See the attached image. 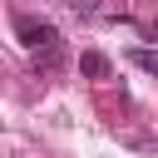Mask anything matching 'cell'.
<instances>
[{
    "instance_id": "obj_1",
    "label": "cell",
    "mask_w": 158,
    "mask_h": 158,
    "mask_svg": "<svg viewBox=\"0 0 158 158\" xmlns=\"http://www.w3.org/2000/svg\"><path fill=\"white\" fill-rule=\"evenodd\" d=\"M15 30H20V44H25V49H35V54H44V49H59V30H54L49 20L20 15V20H15Z\"/></svg>"
},
{
    "instance_id": "obj_2",
    "label": "cell",
    "mask_w": 158,
    "mask_h": 158,
    "mask_svg": "<svg viewBox=\"0 0 158 158\" xmlns=\"http://www.w3.org/2000/svg\"><path fill=\"white\" fill-rule=\"evenodd\" d=\"M79 74H84V79H109V59H104L99 49H84V54H79Z\"/></svg>"
},
{
    "instance_id": "obj_3",
    "label": "cell",
    "mask_w": 158,
    "mask_h": 158,
    "mask_svg": "<svg viewBox=\"0 0 158 158\" xmlns=\"http://www.w3.org/2000/svg\"><path fill=\"white\" fill-rule=\"evenodd\" d=\"M128 59H133L138 69H148V74H158V49H128Z\"/></svg>"
}]
</instances>
